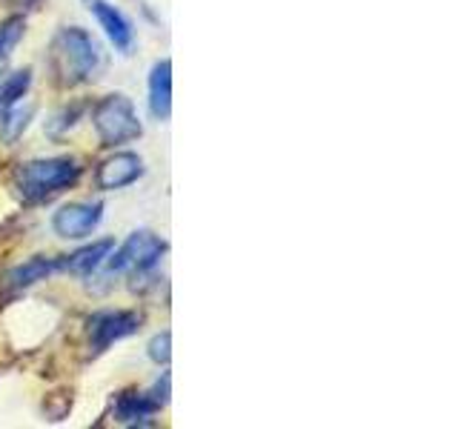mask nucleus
<instances>
[{
    "instance_id": "7",
    "label": "nucleus",
    "mask_w": 458,
    "mask_h": 429,
    "mask_svg": "<svg viewBox=\"0 0 458 429\" xmlns=\"http://www.w3.org/2000/svg\"><path fill=\"white\" fill-rule=\"evenodd\" d=\"M83 4L95 14V21L106 32V38H109V43L114 49H118L121 55H129L135 49V26H132V21L126 18L123 9L109 4V0H83Z\"/></svg>"
},
{
    "instance_id": "2",
    "label": "nucleus",
    "mask_w": 458,
    "mask_h": 429,
    "mask_svg": "<svg viewBox=\"0 0 458 429\" xmlns=\"http://www.w3.org/2000/svg\"><path fill=\"white\" fill-rule=\"evenodd\" d=\"M81 178V166L72 157H43V161L21 164L14 172V189L23 198V204H43L55 195H61Z\"/></svg>"
},
{
    "instance_id": "11",
    "label": "nucleus",
    "mask_w": 458,
    "mask_h": 429,
    "mask_svg": "<svg viewBox=\"0 0 458 429\" xmlns=\"http://www.w3.org/2000/svg\"><path fill=\"white\" fill-rule=\"evenodd\" d=\"M161 409V404L149 395V392H123L118 398V407H114V418H118L121 424H152L155 412Z\"/></svg>"
},
{
    "instance_id": "1",
    "label": "nucleus",
    "mask_w": 458,
    "mask_h": 429,
    "mask_svg": "<svg viewBox=\"0 0 458 429\" xmlns=\"http://www.w3.org/2000/svg\"><path fill=\"white\" fill-rule=\"evenodd\" d=\"M52 66L64 86L89 83L104 69V52L86 29L64 26L52 40Z\"/></svg>"
},
{
    "instance_id": "13",
    "label": "nucleus",
    "mask_w": 458,
    "mask_h": 429,
    "mask_svg": "<svg viewBox=\"0 0 458 429\" xmlns=\"http://www.w3.org/2000/svg\"><path fill=\"white\" fill-rule=\"evenodd\" d=\"M26 35V21L21 14H14V18L0 23V78L6 75V69L12 63V55L18 49V43L23 40Z\"/></svg>"
},
{
    "instance_id": "14",
    "label": "nucleus",
    "mask_w": 458,
    "mask_h": 429,
    "mask_svg": "<svg viewBox=\"0 0 458 429\" xmlns=\"http://www.w3.org/2000/svg\"><path fill=\"white\" fill-rule=\"evenodd\" d=\"M29 86H32V69H21L0 80V118H4L12 106H18L21 97H26Z\"/></svg>"
},
{
    "instance_id": "12",
    "label": "nucleus",
    "mask_w": 458,
    "mask_h": 429,
    "mask_svg": "<svg viewBox=\"0 0 458 429\" xmlns=\"http://www.w3.org/2000/svg\"><path fill=\"white\" fill-rule=\"evenodd\" d=\"M57 269H61V261H57V257H29L26 264L14 266L9 272L6 281H9V286H14V290H26V286H32L38 281H47Z\"/></svg>"
},
{
    "instance_id": "16",
    "label": "nucleus",
    "mask_w": 458,
    "mask_h": 429,
    "mask_svg": "<svg viewBox=\"0 0 458 429\" xmlns=\"http://www.w3.org/2000/svg\"><path fill=\"white\" fill-rule=\"evenodd\" d=\"M169 349H172V332H161L149 341V358L155 364H166L172 355Z\"/></svg>"
},
{
    "instance_id": "10",
    "label": "nucleus",
    "mask_w": 458,
    "mask_h": 429,
    "mask_svg": "<svg viewBox=\"0 0 458 429\" xmlns=\"http://www.w3.org/2000/svg\"><path fill=\"white\" fill-rule=\"evenodd\" d=\"M112 249H114L112 238L95 240V243H89V247H81L78 252L61 257V269L75 272V275H95V272L100 269V264H104L106 257H109Z\"/></svg>"
},
{
    "instance_id": "17",
    "label": "nucleus",
    "mask_w": 458,
    "mask_h": 429,
    "mask_svg": "<svg viewBox=\"0 0 458 429\" xmlns=\"http://www.w3.org/2000/svg\"><path fill=\"white\" fill-rule=\"evenodd\" d=\"M12 4H18V6H23V9H35V6L43 4V0H12Z\"/></svg>"
},
{
    "instance_id": "9",
    "label": "nucleus",
    "mask_w": 458,
    "mask_h": 429,
    "mask_svg": "<svg viewBox=\"0 0 458 429\" xmlns=\"http://www.w3.org/2000/svg\"><path fill=\"white\" fill-rule=\"evenodd\" d=\"M149 112L157 121H169L172 114V61L164 57L149 72Z\"/></svg>"
},
{
    "instance_id": "15",
    "label": "nucleus",
    "mask_w": 458,
    "mask_h": 429,
    "mask_svg": "<svg viewBox=\"0 0 458 429\" xmlns=\"http://www.w3.org/2000/svg\"><path fill=\"white\" fill-rule=\"evenodd\" d=\"M29 118H32V106L29 109H21V106H12L4 118H0V126H4V138L6 140H14L18 138L23 129H26V123H29Z\"/></svg>"
},
{
    "instance_id": "3",
    "label": "nucleus",
    "mask_w": 458,
    "mask_h": 429,
    "mask_svg": "<svg viewBox=\"0 0 458 429\" xmlns=\"http://www.w3.org/2000/svg\"><path fill=\"white\" fill-rule=\"evenodd\" d=\"M166 252V240H161L149 229H138V232L129 235L118 249H112L109 257L100 269H104V278H114V275H147L152 272L161 257Z\"/></svg>"
},
{
    "instance_id": "6",
    "label": "nucleus",
    "mask_w": 458,
    "mask_h": 429,
    "mask_svg": "<svg viewBox=\"0 0 458 429\" xmlns=\"http://www.w3.org/2000/svg\"><path fill=\"white\" fill-rule=\"evenodd\" d=\"M140 329V315L126 309H104L89 318V341L95 352H104L114 341H123Z\"/></svg>"
},
{
    "instance_id": "8",
    "label": "nucleus",
    "mask_w": 458,
    "mask_h": 429,
    "mask_svg": "<svg viewBox=\"0 0 458 429\" xmlns=\"http://www.w3.org/2000/svg\"><path fill=\"white\" fill-rule=\"evenodd\" d=\"M143 175V161L135 152H114L106 157L104 164L98 166V189L114 192V189H126Z\"/></svg>"
},
{
    "instance_id": "4",
    "label": "nucleus",
    "mask_w": 458,
    "mask_h": 429,
    "mask_svg": "<svg viewBox=\"0 0 458 429\" xmlns=\"http://www.w3.org/2000/svg\"><path fill=\"white\" fill-rule=\"evenodd\" d=\"M92 123L104 147H121V143L138 140L143 135L140 118L126 95H106L95 106Z\"/></svg>"
},
{
    "instance_id": "5",
    "label": "nucleus",
    "mask_w": 458,
    "mask_h": 429,
    "mask_svg": "<svg viewBox=\"0 0 458 429\" xmlns=\"http://www.w3.org/2000/svg\"><path fill=\"white\" fill-rule=\"evenodd\" d=\"M104 221V204L100 200H86V204H66L55 212L52 229L55 235H61L66 240H83L89 238L95 229Z\"/></svg>"
}]
</instances>
